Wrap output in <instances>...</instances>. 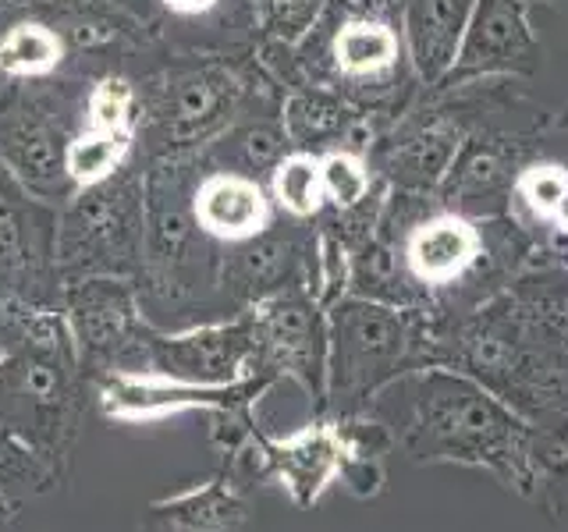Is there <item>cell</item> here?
<instances>
[{
  "label": "cell",
  "mask_w": 568,
  "mask_h": 532,
  "mask_svg": "<svg viewBox=\"0 0 568 532\" xmlns=\"http://www.w3.org/2000/svg\"><path fill=\"white\" fill-rule=\"evenodd\" d=\"M124 153H129V132L89 129L68 146L64 171L68 177H75L79 185H100L103 177L121 164Z\"/></svg>",
  "instance_id": "8"
},
{
  "label": "cell",
  "mask_w": 568,
  "mask_h": 532,
  "mask_svg": "<svg viewBox=\"0 0 568 532\" xmlns=\"http://www.w3.org/2000/svg\"><path fill=\"white\" fill-rule=\"evenodd\" d=\"M320 177H324V195L342 209L366 200L369 192V171L359 156L352 153H327L320 160Z\"/></svg>",
  "instance_id": "11"
},
{
  "label": "cell",
  "mask_w": 568,
  "mask_h": 532,
  "mask_svg": "<svg viewBox=\"0 0 568 532\" xmlns=\"http://www.w3.org/2000/svg\"><path fill=\"white\" fill-rule=\"evenodd\" d=\"M248 348L253 337L245 327H210L160 348V372L192 383H224L235 380Z\"/></svg>",
  "instance_id": "2"
},
{
  "label": "cell",
  "mask_w": 568,
  "mask_h": 532,
  "mask_svg": "<svg viewBox=\"0 0 568 532\" xmlns=\"http://www.w3.org/2000/svg\"><path fill=\"white\" fill-rule=\"evenodd\" d=\"M271 217L266 195L256 182L242 174H213L195 195V221L203 231L227 242H245L260 235Z\"/></svg>",
  "instance_id": "3"
},
{
  "label": "cell",
  "mask_w": 568,
  "mask_h": 532,
  "mask_svg": "<svg viewBox=\"0 0 568 532\" xmlns=\"http://www.w3.org/2000/svg\"><path fill=\"white\" fill-rule=\"evenodd\" d=\"M550 221H555L558 227H565V231H568V192L561 195V203L555 206V213H550Z\"/></svg>",
  "instance_id": "18"
},
{
  "label": "cell",
  "mask_w": 568,
  "mask_h": 532,
  "mask_svg": "<svg viewBox=\"0 0 568 532\" xmlns=\"http://www.w3.org/2000/svg\"><path fill=\"white\" fill-rule=\"evenodd\" d=\"M334 61L348 75H377L398 61V32L384 22H348L334 35Z\"/></svg>",
  "instance_id": "7"
},
{
  "label": "cell",
  "mask_w": 568,
  "mask_h": 532,
  "mask_svg": "<svg viewBox=\"0 0 568 532\" xmlns=\"http://www.w3.org/2000/svg\"><path fill=\"white\" fill-rule=\"evenodd\" d=\"M129 111H132V85L124 79H103L93 96H89V124L103 132H129Z\"/></svg>",
  "instance_id": "12"
},
{
  "label": "cell",
  "mask_w": 568,
  "mask_h": 532,
  "mask_svg": "<svg viewBox=\"0 0 568 532\" xmlns=\"http://www.w3.org/2000/svg\"><path fill=\"white\" fill-rule=\"evenodd\" d=\"M61 61V40L47 25H14L0 40V71L8 75H47Z\"/></svg>",
  "instance_id": "10"
},
{
  "label": "cell",
  "mask_w": 568,
  "mask_h": 532,
  "mask_svg": "<svg viewBox=\"0 0 568 532\" xmlns=\"http://www.w3.org/2000/svg\"><path fill=\"white\" fill-rule=\"evenodd\" d=\"M221 106V93L210 82H185L182 93H178V106H174V129L178 132H195L203 121H210Z\"/></svg>",
  "instance_id": "14"
},
{
  "label": "cell",
  "mask_w": 568,
  "mask_h": 532,
  "mask_svg": "<svg viewBox=\"0 0 568 532\" xmlns=\"http://www.w3.org/2000/svg\"><path fill=\"white\" fill-rule=\"evenodd\" d=\"M413 274L426 284H448L479 256V231L462 217H434L413 231L405 245Z\"/></svg>",
  "instance_id": "5"
},
{
  "label": "cell",
  "mask_w": 568,
  "mask_h": 532,
  "mask_svg": "<svg viewBox=\"0 0 568 532\" xmlns=\"http://www.w3.org/2000/svg\"><path fill=\"white\" fill-rule=\"evenodd\" d=\"M274 200L292 213V217H313L324 206V177H320V160L310 153L284 156L274 171Z\"/></svg>",
  "instance_id": "9"
},
{
  "label": "cell",
  "mask_w": 568,
  "mask_h": 532,
  "mask_svg": "<svg viewBox=\"0 0 568 532\" xmlns=\"http://www.w3.org/2000/svg\"><path fill=\"white\" fill-rule=\"evenodd\" d=\"M532 53L523 0H476L466 35H462L452 75H479V71H508Z\"/></svg>",
  "instance_id": "1"
},
{
  "label": "cell",
  "mask_w": 568,
  "mask_h": 532,
  "mask_svg": "<svg viewBox=\"0 0 568 532\" xmlns=\"http://www.w3.org/2000/svg\"><path fill=\"white\" fill-rule=\"evenodd\" d=\"M18 253V221L8 206H0V259H14Z\"/></svg>",
  "instance_id": "16"
},
{
  "label": "cell",
  "mask_w": 568,
  "mask_h": 532,
  "mask_svg": "<svg viewBox=\"0 0 568 532\" xmlns=\"http://www.w3.org/2000/svg\"><path fill=\"white\" fill-rule=\"evenodd\" d=\"M342 466V448L331 430H310L295 440H288L277 451V469L284 483L295 490L298 501H313L320 490L327 487V479Z\"/></svg>",
  "instance_id": "6"
},
{
  "label": "cell",
  "mask_w": 568,
  "mask_h": 532,
  "mask_svg": "<svg viewBox=\"0 0 568 532\" xmlns=\"http://www.w3.org/2000/svg\"><path fill=\"white\" fill-rule=\"evenodd\" d=\"M476 0H413L405 18L408 47L423 79L448 75Z\"/></svg>",
  "instance_id": "4"
},
{
  "label": "cell",
  "mask_w": 568,
  "mask_h": 532,
  "mask_svg": "<svg viewBox=\"0 0 568 532\" xmlns=\"http://www.w3.org/2000/svg\"><path fill=\"white\" fill-rule=\"evenodd\" d=\"M519 195L526 200V206L532 213H540V217H550L555 206L561 203V195L568 192V171L565 167H555V164H537L523 171L519 177Z\"/></svg>",
  "instance_id": "13"
},
{
  "label": "cell",
  "mask_w": 568,
  "mask_h": 532,
  "mask_svg": "<svg viewBox=\"0 0 568 532\" xmlns=\"http://www.w3.org/2000/svg\"><path fill=\"white\" fill-rule=\"evenodd\" d=\"M217 0H168V8L182 11V14H200V11H210Z\"/></svg>",
  "instance_id": "17"
},
{
  "label": "cell",
  "mask_w": 568,
  "mask_h": 532,
  "mask_svg": "<svg viewBox=\"0 0 568 532\" xmlns=\"http://www.w3.org/2000/svg\"><path fill=\"white\" fill-rule=\"evenodd\" d=\"M11 160H14V167L29 174L32 182H43V177L53 174V150H50V139L43 132H22V135H14L11 139Z\"/></svg>",
  "instance_id": "15"
}]
</instances>
